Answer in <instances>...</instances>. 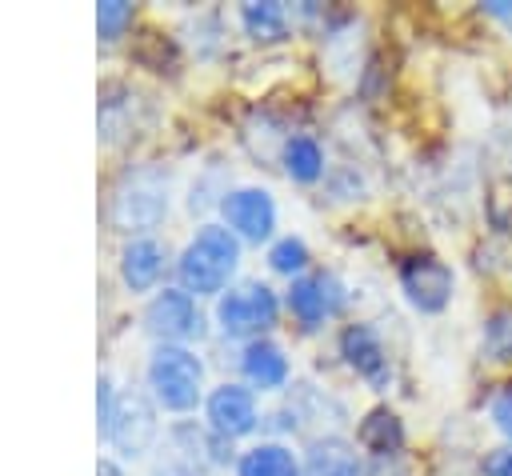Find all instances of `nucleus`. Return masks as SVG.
Wrapping results in <instances>:
<instances>
[{
	"mask_svg": "<svg viewBox=\"0 0 512 476\" xmlns=\"http://www.w3.org/2000/svg\"><path fill=\"white\" fill-rule=\"evenodd\" d=\"M484 204H488V220H492L500 232H508V228H512V172H508V176H500V172L488 176V196H484Z\"/></svg>",
	"mask_w": 512,
	"mask_h": 476,
	"instance_id": "21",
	"label": "nucleus"
},
{
	"mask_svg": "<svg viewBox=\"0 0 512 476\" xmlns=\"http://www.w3.org/2000/svg\"><path fill=\"white\" fill-rule=\"evenodd\" d=\"M276 296H272V288L268 284H244V288H236V292H228V296H220V304H216V320H220V332L224 336H256V332H264V328H272L276 324Z\"/></svg>",
	"mask_w": 512,
	"mask_h": 476,
	"instance_id": "5",
	"label": "nucleus"
},
{
	"mask_svg": "<svg viewBox=\"0 0 512 476\" xmlns=\"http://www.w3.org/2000/svg\"><path fill=\"white\" fill-rule=\"evenodd\" d=\"M340 356L348 360V368H356L368 384H376V388H384L388 384V376H392V368H388V348H384V340L368 328V324H348L344 332H340Z\"/></svg>",
	"mask_w": 512,
	"mask_h": 476,
	"instance_id": "12",
	"label": "nucleus"
},
{
	"mask_svg": "<svg viewBox=\"0 0 512 476\" xmlns=\"http://www.w3.org/2000/svg\"><path fill=\"white\" fill-rule=\"evenodd\" d=\"M256 396L240 384H220L212 396H208V424L220 440H236V436H248L256 428Z\"/></svg>",
	"mask_w": 512,
	"mask_h": 476,
	"instance_id": "11",
	"label": "nucleus"
},
{
	"mask_svg": "<svg viewBox=\"0 0 512 476\" xmlns=\"http://www.w3.org/2000/svg\"><path fill=\"white\" fill-rule=\"evenodd\" d=\"M360 444L368 448V452H376V456H396L400 448H404V424H400V416L396 412H388V408H372L364 420H360Z\"/></svg>",
	"mask_w": 512,
	"mask_h": 476,
	"instance_id": "16",
	"label": "nucleus"
},
{
	"mask_svg": "<svg viewBox=\"0 0 512 476\" xmlns=\"http://www.w3.org/2000/svg\"><path fill=\"white\" fill-rule=\"evenodd\" d=\"M96 476H124V472H120V468H116L112 460H100V468H96Z\"/></svg>",
	"mask_w": 512,
	"mask_h": 476,
	"instance_id": "28",
	"label": "nucleus"
},
{
	"mask_svg": "<svg viewBox=\"0 0 512 476\" xmlns=\"http://www.w3.org/2000/svg\"><path fill=\"white\" fill-rule=\"evenodd\" d=\"M480 12L492 16L496 24H504L512 32V0H488V4H480Z\"/></svg>",
	"mask_w": 512,
	"mask_h": 476,
	"instance_id": "27",
	"label": "nucleus"
},
{
	"mask_svg": "<svg viewBox=\"0 0 512 476\" xmlns=\"http://www.w3.org/2000/svg\"><path fill=\"white\" fill-rule=\"evenodd\" d=\"M236 476H300V464L284 444H256L236 460Z\"/></svg>",
	"mask_w": 512,
	"mask_h": 476,
	"instance_id": "18",
	"label": "nucleus"
},
{
	"mask_svg": "<svg viewBox=\"0 0 512 476\" xmlns=\"http://www.w3.org/2000/svg\"><path fill=\"white\" fill-rule=\"evenodd\" d=\"M144 324L164 344H184V340H200L204 336V316L196 308V296L184 292V288L156 292L148 300V308H144Z\"/></svg>",
	"mask_w": 512,
	"mask_h": 476,
	"instance_id": "4",
	"label": "nucleus"
},
{
	"mask_svg": "<svg viewBox=\"0 0 512 476\" xmlns=\"http://www.w3.org/2000/svg\"><path fill=\"white\" fill-rule=\"evenodd\" d=\"M152 400L168 412H192L204 392V364L184 344H156L148 356Z\"/></svg>",
	"mask_w": 512,
	"mask_h": 476,
	"instance_id": "3",
	"label": "nucleus"
},
{
	"mask_svg": "<svg viewBox=\"0 0 512 476\" xmlns=\"http://www.w3.org/2000/svg\"><path fill=\"white\" fill-rule=\"evenodd\" d=\"M304 476H364V468H360V456L344 440H316L308 448Z\"/></svg>",
	"mask_w": 512,
	"mask_h": 476,
	"instance_id": "17",
	"label": "nucleus"
},
{
	"mask_svg": "<svg viewBox=\"0 0 512 476\" xmlns=\"http://www.w3.org/2000/svg\"><path fill=\"white\" fill-rule=\"evenodd\" d=\"M136 92L124 88V84H108L104 88V100H100V136L104 140H120V136H132L136 128Z\"/></svg>",
	"mask_w": 512,
	"mask_h": 476,
	"instance_id": "15",
	"label": "nucleus"
},
{
	"mask_svg": "<svg viewBox=\"0 0 512 476\" xmlns=\"http://www.w3.org/2000/svg\"><path fill=\"white\" fill-rule=\"evenodd\" d=\"M240 368H244L248 384L260 388V392H276V388L288 384V356L272 340H252L240 356Z\"/></svg>",
	"mask_w": 512,
	"mask_h": 476,
	"instance_id": "14",
	"label": "nucleus"
},
{
	"mask_svg": "<svg viewBox=\"0 0 512 476\" xmlns=\"http://www.w3.org/2000/svg\"><path fill=\"white\" fill-rule=\"evenodd\" d=\"M164 264H168V252L160 240L152 236H132L120 252V276L128 284V292H148L160 284L164 276Z\"/></svg>",
	"mask_w": 512,
	"mask_h": 476,
	"instance_id": "13",
	"label": "nucleus"
},
{
	"mask_svg": "<svg viewBox=\"0 0 512 476\" xmlns=\"http://www.w3.org/2000/svg\"><path fill=\"white\" fill-rule=\"evenodd\" d=\"M132 4H124V0H104V4H96V28H100V40L104 44H112V40H120L124 36V28L132 24Z\"/></svg>",
	"mask_w": 512,
	"mask_h": 476,
	"instance_id": "23",
	"label": "nucleus"
},
{
	"mask_svg": "<svg viewBox=\"0 0 512 476\" xmlns=\"http://www.w3.org/2000/svg\"><path fill=\"white\" fill-rule=\"evenodd\" d=\"M220 212H224V228L236 240L260 244L276 228V200L264 188H232V192H224Z\"/></svg>",
	"mask_w": 512,
	"mask_h": 476,
	"instance_id": "7",
	"label": "nucleus"
},
{
	"mask_svg": "<svg viewBox=\"0 0 512 476\" xmlns=\"http://www.w3.org/2000/svg\"><path fill=\"white\" fill-rule=\"evenodd\" d=\"M280 164H284V172L292 176V180H300V184H312V180H320L324 176V152H320V144L312 140V136H288V144H284V152H280Z\"/></svg>",
	"mask_w": 512,
	"mask_h": 476,
	"instance_id": "19",
	"label": "nucleus"
},
{
	"mask_svg": "<svg viewBox=\"0 0 512 476\" xmlns=\"http://www.w3.org/2000/svg\"><path fill=\"white\" fill-rule=\"evenodd\" d=\"M160 424H156V408L144 392H124L116 400V412H112V424H108V440L124 452V456H144L156 440Z\"/></svg>",
	"mask_w": 512,
	"mask_h": 476,
	"instance_id": "8",
	"label": "nucleus"
},
{
	"mask_svg": "<svg viewBox=\"0 0 512 476\" xmlns=\"http://www.w3.org/2000/svg\"><path fill=\"white\" fill-rule=\"evenodd\" d=\"M168 212V172L156 164L128 168L108 196V220L120 232H148Z\"/></svg>",
	"mask_w": 512,
	"mask_h": 476,
	"instance_id": "2",
	"label": "nucleus"
},
{
	"mask_svg": "<svg viewBox=\"0 0 512 476\" xmlns=\"http://www.w3.org/2000/svg\"><path fill=\"white\" fill-rule=\"evenodd\" d=\"M240 20H244V28H248V36L252 40H284V32H288V8L284 4H276V0H260V4H244L240 8Z\"/></svg>",
	"mask_w": 512,
	"mask_h": 476,
	"instance_id": "20",
	"label": "nucleus"
},
{
	"mask_svg": "<svg viewBox=\"0 0 512 476\" xmlns=\"http://www.w3.org/2000/svg\"><path fill=\"white\" fill-rule=\"evenodd\" d=\"M484 348L492 360H512V312H492L484 328Z\"/></svg>",
	"mask_w": 512,
	"mask_h": 476,
	"instance_id": "24",
	"label": "nucleus"
},
{
	"mask_svg": "<svg viewBox=\"0 0 512 476\" xmlns=\"http://www.w3.org/2000/svg\"><path fill=\"white\" fill-rule=\"evenodd\" d=\"M344 308V284L332 272H316V276H296L288 288V312L304 324L316 328L328 316H336Z\"/></svg>",
	"mask_w": 512,
	"mask_h": 476,
	"instance_id": "9",
	"label": "nucleus"
},
{
	"mask_svg": "<svg viewBox=\"0 0 512 476\" xmlns=\"http://www.w3.org/2000/svg\"><path fill=\"white\" fill-rule=\"evenodd\" d=\"M488 412H492V424L512 440V384H504L496 396H492V404H488Z\"/></svg>",
	"mask_w": 512,
	"mask_h": 476,
	"instance_id": "25",
	"label": "nucleus"
},
{
	"mask_svg": "<svg viewBox=\"0 0 512 476\" xmlns=\"http://www.w3.org/2000/svg\"><path fill=\"white\" fill-rule=\"evenodd\" d=\"M208 460H220V456L212 452L208 436L196 432V428H188V424H180V428L168 432V440H164V448H160L152 472H156V476H200V468H204Z\"/></svg>",
	"mask_w": 512,
	"mask_h": 476,
	"instance_id": "10",
	"label": "nucleus"
},
{
	"mask_svg": "<svg viewBox=\"0 0 512 476\" xmlns=\"http://www.w3.org/2000/svg\"><path fill=\"white\" fill-rule=\"evenodd\" d=\"M484 476H512V444L488 452V460H484Z\"/></svg>",
	"mask_w": 512,
	"mask_h": 476,
	"instance_id": "26",
	"label": "nucleus"
},
{
	"mask_svg": "<svg viewBox=\"0 0 512 476\" xmlns=\"http://www.w3.org/2000/svg\"><path fill=\"white\" fill-rule=\"evenodd\" d=\"M452 284H456L452 268L432 252L412 256V260L400 264V288H404V296L416 312H428V316L444 312L448 300H452Z\"/></svg>",
	"mask_w": 512,
	"mask_h": 476,
	"instance_id": "6",
	"label": "nucleus"
},
{
	"mask_svg": "<svg viewBox=\"0 0 512 476\" xmlns=\"http://www.w3.org/2000/svg\"><path fill=\"white\" fill-rule=\"evenodd\" d=\"M240 268V240L224 224H204L176 260L180 288L192 296H216Z\"/></svg>",
	"mask_w": 512,
	"mask_h": 476,
	"instance_id": "1",
	"label": "nucleus"
},
{
	"mask_svg": "<svg viewBox=\"0 0 512 476\" xmlns=\"http://www.w3.org/2000/svg\"><path fill=\"white\" fill-rule=\"evenodd\" d=\"M268 264H272V272H280V276H300V272L308 268V248H304V240H300V236H280V240L272 244V252H268Z\"/></svg>",
	"mask_w": 512,
	"mask_h": 476,
	"instance_id": "22",
	"label": "nucleus"
}]
</instances>
